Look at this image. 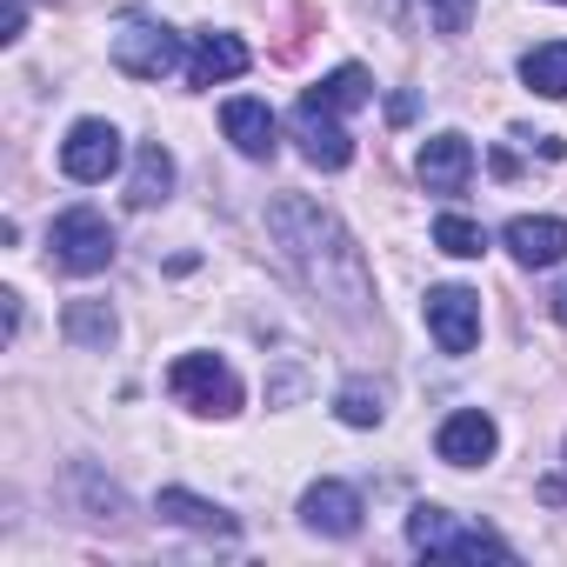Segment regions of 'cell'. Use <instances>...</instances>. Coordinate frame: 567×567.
Here are the masks:
<instances>
[{
	"instance_id": "cell-1",
	"label": "cell",
	"mask_w": 567,
	"mask_h": 567,
	"mask_svg": "<svg viewBox=\"0 0 567 567\" xmlns=\"http://www.w3.org/2000/svg\"><path fill=\"white\" fill-rule=\"evenodd\" d=\"M267 227H274L280 254L295 260V274L308 280L321 301H334V308H348V315L368 308V260H361V247L348 240V227H341L328 207L288 194V200L267 207Z\"/></svg>"
},
{
	"instance_id": "cell-2",
	"label": "cell",
	"mask_w": 567,
	"mask_h": 567,
	"mask_svg": "<svg viewBox=\"0 0 567 567\" xmlns=\"http://www.w3.org/2000/svg\"><path fill=\"white\" fill-rule=\"evenodd\" d=\"M408 540L427 554V560H514V547L501 540V534H487V527H461L447 507H434V501H421L414 514H408Z\"/></svg>"
},
{
	"instance_id": "cell-3",
	"label": "cell",
	"mask_w": 567,
	"mask_h": 567,
	"mask_svg": "<svg viewBox=\"0 0 567 567\" xmlns=\"http://www.w3.org/2000/svg\"><path fill=\"white\" fill-rule=\"evenodd\" d=\"M114 68L127 74V81H167L174 68H181V34L167 28V21H147V14H127L121 28H114Z\"/></svg>"
},
{
	"instance_id": "cell-4",
	"label": "cell",
	"mask_w": 567,
	"mask_h": 567,
	"mask_svg": "<svg viewBox=\"0 0 567 567\" xmlns=\"http://www.w3.org/2000/svg\"><path fill=\"white\" fill-rule=\"evenodd\" d=\"M48 247H54V260H61L68 274H101V267L114 260V227H107V214H94V207H68V214L48 227Z\"/></svg>"
},
{
	"instance_id": "cell-5",
	"label": "cell",
	"mask_w": 567,
	"mask_h": 567,
	"mask_svg": "<svg viewBox=\"0 0 567 567\" xmlns=\"http://www.w3.org/2000/svg\"><path fill=\"white\" fill-rule=\"evenodd\" d=\"M167 388H174L194 414H234V408H240V381H234V368H227L220 354H181V361L167 368Z\"/></svg>"
},
{
	"instance_id": "cell-6",
	"label": "cell",
	"mask_w": 567,
	"mask_h": 567,
	"mask_svg": "<svg viewBox=\"0 0 567 567\" xmlns=\"http://www.w3.org/2000/svg\"><path fill=\"white\" fill-rule=\"evenodd\" d=\"M114 167H121V127L114 121H74L68 141H61V174L81 181V187H94Z\"/></svg>"
},
{
	"instance_id": "cell-7",
	"label": "cell",
	"mask_w": 567,
	"mask_h": 567,
	"mask_svg": "<svg viewBox=\"0 0 567 567\" xmlns=\"http://www.w3.org/2000/svg\"><path fill=\"white\" fill-rule=\"evenodd\" d=\"M421 315H427V334L441 341V354H467L481 341V295L474 288H434Z\"/></svg>"
},
{
	"instance_id": "cell-8",
	"label": "cell",
	"mask_w": 567,
	"mask_h": 567,
	"mask_svg": "<svg viewBox=\"0 0 567 567\" xmlns=\"http://www.w3.org/2000/svg\"><path fill=\"white\" fill-rule=\"evenodd\" d=\"M295 134H301V154H308V167H321V174H341L348 161H354V134L341 127V114H328V107H295Z\"/></svg>"
},
{
	"instance_id": "cell-9",
	"label": "cell",
	"mask_w": 567,
	"mask_h": 567,
	"mask_svg": "<svg viewBox=\"0 0 567 567\" xmlns=\"http://www.w3.org/2000/svg\"><path fill=\"white\" fill-rule=\"evenodd\" d=\"M494 447H501V434H494V421H487L481 408L447 414L441 434H434V454H441L447 467H481V461H494Z\"/></svg>"
},
{
	"instance_id": "cell-10",
	"label": "cell",
	"mask_w": 567,
	"mask_h": 567,
	"mask_svg": "<svg viewBox=\"0 0 567 567\" xmlns=\"http://www.w3.org/2000/svg\"><path fill=\"white\" fill-rule=\"evenodd\" d=\"M301 520H308L315 534H328V540H348V534L361 527V494H354L348 481H315V487L301 494Z\"/></svg>"
},
{
	"instance_id": "cell-11",
	"label": "cell",
	"mask_w": 567,
	"mask_h": 567,
	"mask_svg": "<svg viewBox=\"0 0 567 567\" xmlns=\"http://www.w3.org/2000/svg\"><path fill=\"white\" fill-rule=\"evenodd\" d=\"M220 134L247 154V161H274V107L267 101H254V94H234L227 107H220Z\"/></svg>"
},
{
	"instance_id": "cell-12",
	"label": "cell",
	"mask_w": 567,
	"mask_h": 567,
	"mask_svg": "<svg viewBox=\"0 0 567 567\" xmlns=\"http://www.w3.org/2000/svg\"><path fill=\"white\" fill-rule=\"evenodd\" d=\"M414 174H421L427 194H461L467 174H474V147H467V134H434V141L421 147Z\"/></svg>"
},
{
	"instance_id": "cell-13",
	"label": "cell",
	"mask_w": 567,
	"mask_h": 567,
	"mask_svg": "<svg viewBox=\"0 0 567 567\" xmlns=\"http://www.w3.org/2000/svg\"><path fill=\"white\" fill-rule=\"evenodd\" d=\"M501 240H507V254L520 267H554L567 254V220H554V214H514Z\"/></svg>"
},
{
	"instance_id": "cell-14",
	"label": "cell",
	"mask_w": 567,
	"mask_h": 567,
	"mask_svg": "<svg viewBox=\"0 0 567 567\" xmlns=\"http://www.w3.org/2000/svg\"><path fill=\"white\" fill-rule=\"evenodd\" d=\"M154 514L161 520H174V527H194V534H240V520L227 514V507H214V501H200V494H187V487H161V501H154Z\"/></svg>"
},
{
	"instance_id": "cell-15",
	"label": "cell",
	"mask_w": 567,
	"mask_h": 567,
	"mask_svg": "<svg viewBox=\"0 0 567 567\" xmlns=\"http://www.w3.org/2000/svg\"><path fill=\"white\" fill-rule=\"evenodd\" d=\"M247 48L234 41V34H200L194 41V54H187V81L194 87H214V81H234V74H247Z\"/></svg>"
},
{
	"instance_id": "cell-16",
	"label": "cell",
	"mask_w": 567,
	"mask_h": 567,
	"mask_svg": "<svg viewBox=\"0 0 567 567\" xmlns=\"http://www.w3.org/2000/svg\"><path fill=\"white\" fill-rule=\"evenodd\" d=\"M174 194V154L161 141H147L134 154V174H127V207H161Z\"/></svg>"
},
{
	"instance_id": "cell-17",
	"label": "cell",
	"mask_w": 567,
	"mask_h": 567,
	"mask_svg": "<svg viewBox=\"0 0 567 567\" xmlns=\"http://www.w3.org/2000/svg\"><path fill=\"white\" fill-rule=\"evenodd\" d=\"M301 101H308V107H328V114H348V107H368V101H374V81H368V68H334V74L315 81Z\"/></svg>"
},
{
	"instance_id": "cell-18",
	"label": "cell",
	"mask_w": 567,
	"mask_h": 567,
	"mask_svg": "<svg viewBox=\"0 0 567 567\" xmlns=\"http://www.w3.org/2000/svg\"><path fill=\"white\" fill-rule=\"evenodd\" d=\"M520 81H527L540 101H560V94H567V41H547V48L520 54Z\"/></svg>"
},
{
	"instance_id": "cell-19",
	"label": "cell",
	"mask_w": 567,
	"mask_h": 567,
	"mask_svg": "<svg viewBox=\"0 0 567 567\" xmlns=\"http://www.w3.org/2000/svg\"><path fill=\"white\" fill-rule=\"evenodd\" d=\"M61 328H68V341H81V348H107V341H114V315H107V301H68Z\"/></svg>"
},
{
	"instance_id": "cell-20",
	"label": "cell",
	"mask_w": 567,
	"mask_h": 567,
	"mask_svg": "<svg viewBox=\"0 0 567 567\" xmlns=\"http://www.w3.org/2000/svg\"><path fill=\"white\" fill-rule=\"evenodd\" d=\"M434 247L454 254V260H474V254H487V227L467 220V214H441L434 220Z\"/></svg>"
},
{
	"instance_id": "cell-21",
	"label": "cell",
	"mask_w": 567,
	"mask_h": 567,
	"mask_svg": "<svg viewBox=\"0 0 567 567\" xmlns=\"http://www.w3.org/2000/svg\"><path fill=\"white\" fill-rule=\"evenodd\" d=\"M334 414H341L348 427H381V421H388V401H381V388H368V381H348V388L334 394Z\"/></svg>"
},
{
	"instance_id": "cell-22",
	"label": "cell",
	"mask_w": 567,
	"mask_h": 567,
	"mask_svg": "<svg viewBox=\"0 0 567 567\" xmlns=\"http://www.w3.org/2000/svg\"><path fill=\"white\" fill-rule=\"evenodd\" d=\"M427 8H434V21H441L447 34H461V28H467V8H474V0H427Z\"/></svg>"
},
{
	"instance_id": "cell-23",
	"label": "cell",
	"mask_w": 567,
	"mask_h": 567,
	"mask_svg": "<svg viewBox=\"0 0 567 567\" xmlns=\"http://www.w3.org/2000/svg\"><path fill=\"white\" fill-rule=\"evenodd\" d=\"M21 28H28V8H21V0H8V21H0V41H21Z\"/></svg>"
},
{
	"instance_id": "cell-24",
	"label": "cell",
	"mask_w": 567,
	"mask_h": 567,
	"mask_svg": "<svg viewBox=\"0 0 567 567\" xmlns=\"http://www.w3.org/2000/svg\"><path fill=\"white\" fill-rule=\"evenodd\" d=\"M554 321L567 328V280H560V288H554Z\"/></svg>"
},
{
	"instance_id": "cell-25",
	"label": "cell",
	"mask_w": 567,
	"mask_h": 567,
	"mask_svg": "<svg viewBox=\"0 0 567 567\" xmlns=\"http://www.w3.org/2000/svg\"><path fill=\"white\" fill-rule=\"evenodd\" d=\"M560 8H567V0H560Z\"/></svg>"
}]
</instances>
